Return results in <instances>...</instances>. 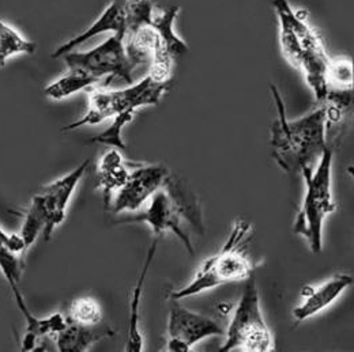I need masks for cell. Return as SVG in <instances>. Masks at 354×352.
Wrapping results in <instances>:
<instances>
[{
    "label": "cell",
    "mask_w": 354,
    "mask_h": 352,
    "mask_svg": "<svg viewBox=\"0 0 354 352\" xmlns=\"http://www.w3.org/2000/svg\"><path fill=\"white\" fill-rule=\"evenodd\" d=\"M25 251L26 246L19 234H8L0 227V272L11 290L19 287L24 269L19 253Z\"/></svg>",
    "instance_id": "obj_17"
},
{
    "label": "cell",
    "mask_w": 354,
    "mask_h": 352,
    "mask_svg": "<svg viewBox=\"0 0 354 352\" xmlns=\"http://www.w3.org/2000/svg\"><path fill=\"white\" fill-rule=\"evenodd\" d=\"M168 176L169 172L162 165H133L129 179L113 195L108 208L112 214L139 211Z\"/></svg>",
    "instance_id": "obj_9"
},
{
    "label": "cell",
    "mask_w": 354,
    "mask_h": 352,
    "mask_svg": "<svg viewBox=\"0 0 354 352\" xmlns=\"http://www.w3.org/2000/svg\"><path fill=\"white\" fill-rule=\"evenodd\" d=\"M171 82H156L149 75L130 88L106 90L88 88V112L63 131H75L82 127L97 126L123 112H136L139 108L157 105L171 88Z\"/></svg>",
    "instance_id": "obj_5"
},
{
    "label": "cell",
    "mask_w": 354,
    "mask_h": 352,
    "mask_svg": "<svg viewBox=\"0 0 354 352\" xmlns=\"http://www.w3.org/2000/svg\"><path fill=\"white\" fill-rule=\"evenodd\" d=\"M88 159L77 166L66 176L55 179L53 182L41 186L40 192L33 199L41 206L45 215V241L50 239L52 233L66 219L67 206L75 192L80 181L84 178L88 168Z\"/></svg>",
    "instance_id": "obj_10"
},
{
    "label": "cell",
    "mask_w": 354,
    "mask_h": 352,
    "mask_svg": "<svg viewBox=\"0 0 354 352\" xmlns=\"http://www.w3.org/2000/svg\"><path fill=\"white\" fill-rule=\"evenodd\" d=\"M178 7L171 6L168 8L156 10L153 12L151 23L158 30L162 43L168 48L174 57L187 53L188 46L175 33V21L178 14Z\"/></svg>",
    "instance_id": "obj_18"
},
{
    "label": "cell",
    "mask_w": 354,
    "mask_h": 352,
    "mask_svg": "<svg viewBox=\"0 0 354 352\" xmlns=\"http://www.w3.org/2000/svg\"><path fill=\"white\" fill-rule=\"evenodd\" d=\"M63 59L67 68L82 72L95 85L105 79L104 88H106L116 78L130 85L133 84L135 68L127 56L123 35H113L102 44L86 52L71 50Z\"/></svg>",
    "instance_id": "obj_7"
},
{
    "label": "cell",
    "mask_w": 354,
    "mask_h": 352,
    "mask_svg": "<svg viewBox=\"0 0 354 352\" xmlns=\"http://www.w3.org/2000/svg\"><path fill=\"white\" fill-rule=\"evenodd\" d=\"M327 81L330 88H352L353 86V66L352 61L330 60L327 70Z\"/></svg>",
    "instance_id": "obj_24"
},
{
    "label": "cell",
    "mask_w": 354,
    "mask_h": 352,
    "mask_svg": "<svg viewBox=\"0 0 354 352\" xmlns=\"http://www.w3.org/2000/svg\"><path fill=\"white\" fill-rule=\"evenodd\" d=\"M333 158L334 151L327 144L316 164V168H306L301 170L307 189L293 230L308 241L313 253L322 252L324 220L337 210L331 192Z\"/></svg>",
    "instance_id": "obj_4"
},
{
    "label": "cell",
    "mask_w": 354,
    "mask_h": 352,
    "mask_svg": "<svg viewBox=\"0 0 354 352\" xmlns=\"http://www.w3.org/2000/svg\"><path fill=\"white\" fill-rule=\"evenodd\" d=\"M37 45L25 39L15 28L0 19V68L17 55H33Z\"/></svg>",
    "instance_id": "obj_19"
},
{
    "label": "cell",
    "mask_w": 354,
    "mask_h": 352,
    "mask_svg": "<svg viewBox=\"0 0 354 352\" xmlns=\"http://www.w3.org/2000/svg\"><path fill=\"white\" fill-rule=\"evenodd\" d=\"M133 115H135V112H123V113L115 116L112 124L104 133L91 137L88 141L105 144V146H109V147L118 148V150H124L126 143L122 137V133L133 121Z\"/></svg>",
    "instance_id": "obj_23"
},
{
    "label": "cell",
    "mask_w": 354,
    "mask_h": 352,
    "mask_svg": "<svg viewBox=\"0 0 354 352\" xmlns=\"http://www.w3.org/2000/svg\"><path fill=\"white\" fill-rule=\"evenodd\" d=\"M136 1H143V0H126V3H136Z\"/></svg>",
    "instance_id": "obj_25"
},
{
    "label": "cell",
    "mask_w": 354,
    "mask_h": 352,
    "mask_svg": "<svg viewBox=\"0 0 354 352\" xmlns=\"http://www.w3.org/2000/svg\"><path fill=\"white\" fill-rule=\"evenodd\" d=\"M126 29H127V26H126L124 7L122 4H119L118 1H112L102 11V14L98 17V19L88 28V30H85L84 33H80L78 36L73 37L67 43L60 45L52 53V57L53 59L63 57L68 52L75 50L80 45L85 44L86 41L91 40L93 37H95V36H98L101 33L112 32L113 35H123V36H126Z\"/></svg>",
    "instance_id": "obj_13"
},
{
    "label": "cell",
    "mask_w": 354,
    "mask_h": 352,
    "mask_svg": "<svg viewBox=\"0 0 354 352\" xmlns=\"http://www.w3.org/2000/svg\"><path fill=\"white\" fill-rule=\"evenodd\" d=\"M225 342L220 352H270L274 350L272 335L266 324L261 308L257 282L252 276L247 279L241 298L225 332Z\"/></svg>",
    "instance_id": "obj_6"
},
{
    "label": "cell",
    "mask_w": 354,
    "mask_h": 352,
    "mask_svg": "<svg viewBox=\"0 0 354 352\" xmlns=\"http://www.w3.org/2000/svg\"><path fill=\"white\" fill-rule=\"evenodd\" d=\"M146 210L136 214L129 223H147L156 237L172 231L183 242L189 255H194V245L189 237V228L203 233V215L196 195L178 178L167 177L162 186L149 199Z\"/></svg>",
    "instance_id": "obj_2"
},
{
    "label": "cell",
    "mask_w": 354,
    "mask_h": 352,
    "mask_svg": "<svg viewBox=\"0 0 354 352\" xmlns=\"http://www.w3.org/2000/svg\"><path fill=\"white\" fill-rule=\"evenodd\" d=\"M168 320V344L171 352H188L196 343L209 336H223L221 325L203 314L183 308L178 301L171 300Z\"/></svg>",
    "instance_id": "obj_8"
},
{
    "label": "cell",
    "mask_w": 354,
    "mask_h": 352,
    "mask_svg": "<svg viewBox=\"0 0 354 352\" xmlns=\"http://www.w3.org/2000/svg\"><path fill=\"white\" fill-rule=\"evenodd\" d=\"M113 335L108 326H88L67 320V325L56 335V349L60 352H85L102 338Z\"/></svg>",
    "instance_id": "obj_15"
},
{
    "label": "cell",
    "mask_w": 354,
    "mask_h": 352,
    "mask_svg": "<svg viewBox=\"0 0 354 352\" xmlns=\"http://www.w3.org/2000/svg\"><path fill=\"white\" fill-rule=\"evenodd\" d=\"M45 228V215L41 206L32 199L30 206L26 210L25 214V219L22 223V228H21V238L24 239V244L28 248H30L37 238L44 233Z\"/></svg>",
    "instance_id": "obj_21"
},
{
    "label": "cell",
    "mask_w": 354,
    "mask_h": 352,
    "mask_svg": "<svg viewBox=\"0 0 354 352\" xmlns=\"http://www.w3.org/2000/svg\"><path fill=\"white\" fill-rule=\"evenodd\" d=\"M251 223L244 219L236 220L220 252L206 260L198 269L195 277L183 289L172 291L169 298L181 301L222 284L243 282L252 276L254 266L247 257V245L251 241Z\"/></svg>",
    "instance_id": "obj_3"
},
{
    "label": "cell",
    "mask_w": 354,
    "mask_h": 352,
    "mask_svg": "<svg viewBox=\"0 0 354 352\" xmlns=\"http://www.w3.org/2000/svg\"><path fill=\"white\" fill-rule=\"evenodd\" d=\"M158 239L160 237H156L153 244L150 245L145 264L142 266V271L139 273V277L133 286L131 291V300H130V321H129V332H127V342H126V351L127 352H140L143 350V336L140 332V320H139V313H140V301H142V294H143V287L147 277L149 268L154 260L157 246H158Z\"/></svg>",
    "instance_id": "obj_16"
},
{
    "label": "cell",
    "mask_w": 354,
    "mask_h": 352,
    "mask_svg": "<svg viewBox=\"0 0 354 352\" xmlns=\"http://www.w3.org/2000/svg\"><path fill=\"white\" fill-rule=\"evenodd\" d=\"M270 88L278 113L271 126L272 158L288 173H301L306 168H315L327 146V120L323 105L297 120H289L281 92L274 85Z\"/></svg>",
    "instance_id": "obj_1"
},
{
    "label": "cell",
    "mask_w": 354,
    "mask_h": 352,
    "mask_svg": "<svg viewBox=\"0 0 354 352\" xmlns=\"http://www.w3.org/2000/svg\"><path fill=\"white\" fill-rule=\"evenodd\" d=\"M66 318L77 324L94 326V325H100L102 320V311H101L100 304L94 298L82 297L75 300L71 304L70 313Z\"/></svg>",
    "instance_id": "obj_22"
},
{
    "label": "cell",
    "mask_w": 354,
    "mask_h": 352,
    "mask_svg": "<svg viewBox=\"0 0 354 352\" xmlns=\"http://www.w3.org/2000/svg\"><path fill=\"white\" fill-rule=\"evenodd\" d=\"M353 284V276L339 273L319 287L308 286L301 291L303 302L293 310V317L297 321H306L322 310L335 302L341 294Z\"/></svg>",
    "instance_id": "obj_11"
},
{
    "label": "cell",
    "mask_w": 354,
    "mask_h": 352,
    "mask_svg": "<svg viewBox=\"0 0 354 352\" xmlns=\"http://www.w3.org/2000/svg\"><path fill=\"white\" fill-rule=\"evenodd\" d=\"M95 86L97 85L82 72L73 68H67V72L64 75H62L59 79L49 84L44 88V94L50 99L62 101L82 90H88Z\"/></svg>",
    "instance_id": "obj_20"
},
{
    "label": "cell",
    "mask_w": 354,
    "mask_h": 352,
    "mask_svg": "<svg viewBox=\"0 0 354 352\" xmlns=\"http://www.w3.org/2000/svg\"><path fill=\"white\" fill-rule=\"evenodd\" d=\"M12 295L17 306L26 321V331L21 344L24 351H36L39 343L43 339L49 336H56L67 325V318L62 313H55L43 318L36 317L30 313L19 290H17V293L14 291Z\"/></svg>",
    "instance_id": "obj_12"
},
{
    "label": "cell",
    "mask_w": 354,
    "mask_h": 352,
    "mask_svg": "<svg viewBox=\"0 0 354 352\" xmlns=\"http://www.w3.org/2000/svg\"><path fill=\"white\" fill-rule=\"evenodd\" d=\"M130 173V164L124 161L120 150L111 148L101 157L97 168V177L105 208H108L113 195L126 184Z\"/></svg>",
    "instance_id": "obj_14"
}]
</instances>
